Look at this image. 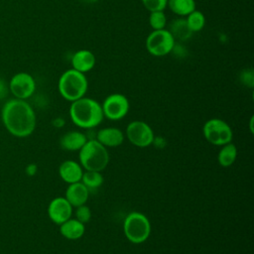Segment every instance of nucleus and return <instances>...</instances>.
<instances>
[{
  "label": "nucleus",
  "mask_w": 254,
  "mask_h": 254,
  "mask_svg": "<svg viewBox=\"0 0 254 254\" xmlns=\"http://www.w3.org/2000/svg\"><path fill=\"white\" fill-rule=\"evenodd\" d=\"M2 122L7 131L15 137L31 135L36 128V114L32 106L23 99H10L2 107Z\"/></svg>",
  "instance_id": "1"
},
{
  "label": "nucleus",
  "mask_w": 254,
  "mask_h": 254,
  "mask_svg": "<svg viewBox=\"0 0 254 254\" xmlns=\"http://www.w3.org/2000/svg\"><path fill=\"white\" fill-rule=\"evenodd\" d=\"M69 116L76 126L88 129L99 125L104 115L100 103L83 96L71 102Z\"/></svg>",
  "instance_id": "2"
},
{
  "label": "nucleus",
  "mask_w": 254,
  "mask_h": 254,
  "mask_svg": "<svg viewBox=\"0 0 254 254\" xmlns=\"http://www.w3.org/2000/svg\"><path fill=\"white\" fill-rule=\"evenodd\" d=\"M87 87L88 81L85 73L79 72L72 67L64 71L58 83L60 94L70 102L83 97Z\"/></svg>",
  "instance_id": "3"
},
{
  "label": "nucleus",
  "mask_w": 254,
  "mask_h": 254,
  "mask_svg": "<svg viewBox=\"0 0 254 254\" xmlns=\"http://www.w3.org/2000/svg\"><path fill=\"white\" fill-rule=\"evenodd\" d=\"M80 165L86 171H103L109 162V154L105 146L96 139L87 140L79 150Z\"/></svg>",
  "instance_id": "4"
},
{
  "label": "nucleus",
  "mask_w": 254,
  "mask_h": 254,
  "mask_svg": "<svg viewBox=\"0 0 254 254\" xmlns=\"http://www.w3.org/2000/svg\"><path fill=\"white\" fill-rule=\"evenodd\" d=\"M123 231L127 239L135 244L145 242L151 233V224L147 216L141 212H130L124 219Z\"/></svg>",
  "instance_id": "5"
},
{
  "label": "nucleus",
  "mask_w": 254,
  "mask_h": 254,
  "mask_svg": "<svg viewBox=\"0 0 254 254\" xmlns=\"http://www.w3.org/2000/svg\"><path fill=\"white\" fill-rule=\"evenodd\" d=\"M175 48V38L169 30H153L146 39V49L154 57H164Z\"/></svg>",
  "instance_id": "6"
},
{
  "label": "nucleus",
  "mask_w": 254,
  "mask_h": 254,
  "mask_svg": "<svg viewBox=\"0 0 254 254\" xmlns=\"http://www.w3.org/2000/svg\"><path fill=\"white\" fill-rule=\"evenodd\" d=\"M202 132L206 141L216 146H222L231 142L233 137L230 126L218 118L207 120L203 125Z\"/></svg>",
  "instance_id": "7"
},
{
  "label": "nucleus",
  "mask_w": 254,
  "mask_h": 254,
  "mask_svg": "<svg viewBox=\"0 0 254 254\" xmlns=\"http://www.w3.org/2000/svg\"><path fill=\"white\" fill-rule=\"evenodd\" d=\"M128 140L135 146L145 148L154 142V133L152 128L144 121L135 120L130 122L126 127Z\"/></svg>",
  "instance_id": "8"
},
{
  "label": "nucleus",
  "mask_w": 254,
  "mask_h": 254,
  "mask_svg": "<svg viewBox=\"0 0 254 254\" xmlns=\"http://www.w3.org/2000/svg\"><path fill=\"white\" fill-rule=\"evenodd\" d=\"M129 100L121 93L108 95L101 104L103 115L110 120H119L126 116L129 111Z\"/></svg>",
  "instance_id": "9"
},
{
  "label": "nucleus",
  "mask_w": 254,
  "mask_h": 254,
  "mask_svg": "<svg viewBox=\"0 0 254 254\" xmlns=\"http://www.w3.org/2000/svg\"><path fill=\"white\" fill-rule=\"evenodd\" d=\"M9 89L15 98L27 99L33 95L36 90V82L34 77L28 72H18L11 78Z\"/></svg>",
  "instance_id": "10"
},
{
  "label": "nucleus",
  "mask_w": 254,
  "mask_h": 254,
  "mask_svg": "<svg viewBox=\"0 0 254 254\" xmlns=\"http://www.w3.org/2000/svg\"><path fill=\"white\" fill-rule=\"evenodd\" d=\"M48 214L53 222L62 224L71 217L72 206L65 197L59 196L50 202L48 206Z\"/></svg>",
  "instance_id": "11"
},
{
  "label": "nucleus",
  "mask_w": 254,
  "mask_h": 254,
  "mask_svg": "<svg viewBox=\"0 0 254 254\" xmlns=\"http://www.w3.org/2000/svg\"><path fill=\"white\" fill-rule=\"evenodd\" d=\"M95 64L96 58L94 54L88 50H79L71 57L72 68L82 73H86L91 70L95 66Z\"/></svg>",
  "instance_id": "12"
},
{
  "label": "nucleus",
  "mask_w": 254,
  "mask_h": 254,
  "mask_svg": "<svg viewBox=\"0 0 254 254\" xmlns=\"http://www.w3.org/2000/svg\"><path fill=\"white\" fill-rule=\"evenodd\" d=\"M89 190L81 183L69 184L65 190V198L71 204V206H79L85 204L88 199Z\"/></svg>",
  "instance_id": "13"
},
{
  "label": "nucleus",
  "mask_w": 254,
  "mask_h": 254,
  "mask_svg": "<svg viewBox=\"0 0 254 254\" xmlns=\"http://www.w3.org/2000/svg\"><path fill=\"white\" fill-rule=\"evenodd\" d=\"M59 174L62 180L67 184H73L80 182L82 177L81 166L71 160H66L63 162L59 168Z\"/></svg>",
  "instance_id": "14"
},
{
  "label": "nucleus",
  "mask_w": 254,
  "mask_h": 254,
  "mask_svg": "<svg viewBox=\"0 0 254 254\" xmlns=\"http://www.w3.org/2000/svg\"><path fill=\"white\" fill-rule=\"evenodd\" d=\"M96 140L105 147H117L124 141V134L115 127L100 129L96 134Z\"/></svg>",
  "instance_id": "15"
},
{
  "label": "nucleus",
  "mask_w": 254,
  "mask_h": 254,
  "mask_svg": "<svg viewBox=\"0 0 254 254\" xmlns=\"http://www.w3.org/2000/svg\"><path fill=\"white\" fill-rule=\"evenodd\" d=\"M86 136L79 131H69L61 137L60 145L67 151H79L86 143Z\"/></svg>",
  "instance_id": "16"
},
{
  "label": "nucleus",
  "mask_w": 254,
  "mask_h": 254,
  "mask_svg": "<svg viewBox=\"0 0 254 254\" xmlns=\"http://www.w3.org/2000/svg\"><path fill=\"white\" fill-rule=\"evenodd\" d=\"M85 231V226L76 218H69L60 224V232L66 239L75 240L80 238Z\"/></svg>",
  "instance_id": "17"
},
{
  "label": "nucleus",
  "mask_w": 254,
  "mask_h": 254,
  "mask_svg": "<svg viewBox=\"0 0 254 254\" xmlns=\"http://www.w3.org/2000/svg\"><path fill=\"white\" fill-rule=\"evenodd\" d=\"M167 6L176 15L184 17L188 16L195 10L194 0H168Z\"/></svg>",
  "instance_id": "18"
},
{
  "label": "nucleus",
  "mask_w": 254,
  "mask_h": 254,
  "mask_svg": "<svg viewBox=\"0 0 254 254\" xmlns=\"http://www.w3.org/2000/svg\"><path fill=\"white\" fill-rule=\"evenodd\" d=\"M236 157H237V148L233 143L229 142L225 145H222V148L218 153L217 160L220 166L229 167L235 162Z\"/></svg>",
  "instance_id": "19"
},
{
  "label": "nucleus",
  "mask_w": 254,
  "mask_h": 254,
  "mask_svg": "<svg viewBox=\"0 0 254 254\" xmlns=\"http://www.w3.org/2000/svg\"><path fill=\"white\" fill-rule=\"evenodd\" d=\"M186 23L191 33L199 32L203 29L205 25V17L202 12L195 9L188 16H186Z\"/></svg>",
  "instance_id": "20"
},
{
  "label": "nucleus",
  "mask_w": 254,
  "mask_h": 254,
  "mask_svg": "<svg viewBox=\"0 0 254 254\" xmlns=\"http://www.w3.org/2000/svg\"><path fill=\"white\" fill-rule=\"evenodd\" d=\"M169 31L171 32V34L173 35L175 40L176 39L187 40L191 35V32L190 31V29L187 26L186 19H177V20L173 21V23L171 25V29Z\"/></svg>",
  "instance_id": "21"
},
{
  "label": "nucleus",
  "mask_w": 254,
  "mask_h": 254,
  "mask_svg": "<svg viewBox=\"0 0 254 254\" xmlns=\"http://www.w3.org/2000/svg\"><path fill=\"white\" fill-rule=\"evenodd\" d=\"M80 182L89 190L97 189L103 183V176L100 172L96 171H86L82 174Z\"/></svg>",
  "instance_id": "22"
},
{
  "label": "nucleus",
  "mask_w": 254,
  "mask_h": 254,
  "mask_svg": "<svg viewBox=\"0 0 254 254\" xmlns=\"http://www.w3.org/2000/svg\"><path fill=\"white\" fill-rule=\"evenodd\" d=\"M149 24L153 30L165 29L167 25V17L164 11H153L150 12Z\"/></svg>",
  "instance_id": "23"
},
{
  "label": "nucleus",
  "mask_w": 254,
  "mask_h": 254,
  "mask_svg": "<svg viewBox=\"0 0 254 254\" xmlns=\"http://www.w3.org/2000/svg\"><path fill=\"white\" fill-rule=\"evenodd\" d=\"M143 6L149 11H164L167 7L168 0H141Z\"/></svg>",
  "instance_id": "24"
},
{
  "label": "nucleus",
  "mask_w": 254,
  "mask_h": 254,
  "mask_svg": "<svg viewBox=\"0 0 254 254\" xmlns=\"http://www.w3.org/2000/svg\"><path fill=\"white\" fill-rule=\"evenodd\" d=\"M75 218L77 220H79L80 222H82L83 224L88 222L91 218V211L90 208L88 206H86L85 204L76 206V210H75Z\"/></svg>",
  "instance_id": "25"
},
{
  "label": "nucleus",
  "mask_w": 254,
  "mask_h": 254,
  "mask_svg": "<svg viewBox=\"0 0 254 254\" xmlns=\"http://www.w3.org/2000/svg\"><path fill=\"white\" fill-rule=\"evenodd\" d=\"M240 80L247 86L252 87L254 83V75L252 69H245L240 74Z\"/></svg>",
  "instance_id": "26"
},
{
  "label": "nucleus",
  "mask_w": 254,
  "mask_h": 254,
  "mask_svg": "<svg viewBox=\"0 0 254 254\" xmlns=\"http://www.w3.org/2000/svg\"><path fill=\"white\" fill-rule=\"evenodd\" d=\"M8 90H9V86L7 85L4 79L0 78V100L7 96Z\"/></svg>",
  "instance_id": "27"
},
{
  "label": "nucleus",
  "mask_w": 254,
  "mask_h": 254,
  "mask_svg": "<svg viewBox=\"0 0 254 254\" xmlns=\"http://www.w3.org/2000/svg\"><path fill=\"white\" fill-rule=\"evenodd\" d=\"M26 172H27V174H28L29 176H33V175H35V174H36V172H37V166H36V165H34V164L29 165V166L26 168Z\"/></svg>",
  "instance_id": "28"
},
{
  "label": "nucleus",
  "mask_w": 254,
  "mask_h": 254,
  "mask_svg": "<svg viewBox=\"0 0 254 254\" xmlns=\"http://www.w3.org/2000/svg\"><path fill=\"white\" fill-rule=\"evenodd\" d=\"M83 2H85V3H95V2H97L98 0H82Z\"/></svg>",
  "instance_id": "29"
}]
</instances>
